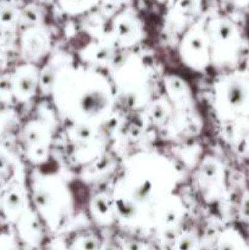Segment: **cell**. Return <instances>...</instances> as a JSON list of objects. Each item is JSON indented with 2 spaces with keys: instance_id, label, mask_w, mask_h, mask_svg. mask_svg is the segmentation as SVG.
I'll return each mask as SVG.
<instances>
[{
  "instance_id": "cell-17",
  "label": "cell",
  "mask_w": 249,
  "mask_h": 250,
  "mask_svg": "<svg viewBox=\"0 0 249 250\" xmlns=\"http://www.w3.org/2000/svg\"><path fill=\"white\" fill-rule=\"evenodd\" d=\"M23 17L31 24H37L39 22V17H41V14H39L38 10L32 9V7H29V9L24 10Z\"/></svg>"
},
{
  "instance_id": "cell-6",
  "label": "cell",
  "mask_w": 249,
  "mask_h": 250,
  "mask_svg": "<svg viewBox=\"0 0 249 250\" xmlns=\"http://www.w3.org/2000/svg\"><path fill=\"white\" fill-rule=\"evenodd\" d=\"M180 55L183 62L193 70L202 71L211 65L210 39L208 29L192 27L180 44Z\"/></svg>"
},
{
  "instance_id": "cell-2",
  "label": "cell",
  "mask_w": 249,
  "mask_h": 250,
  "mask_svg": "<svg viewBox=\"0 0 249 250\" xmlns=\"http://www.w3.org/2000/svg\"><path fill=\"white\" fill-rule=\"evenodd\" d=\"M50 92L60 114L73 125L92 126L106 116L114 102V88L105 76L83 66H63Z\"/></svg>"
},
{
  "instance_id": "cell-12",
  "label": "cell",
  "mask_w": 249,
  "mask_h": 250,
  "mask_svg": "<svg viewBox=\"0 0 249 250\" xmlns=\"http://www.w3.org/2000/svg\"><path fill=\"white\" fill-rule=\"evenodd\" d=\"M90 212L95 221L99 222L100 225H111L112 221L116 219L112 197L107 195L106 193L95 195L90 202Z\"/></svg>"
},
{
  "instance_id": "cell-3",
  "label": "cell",
  "mask_w": 249,
  "mask_h": 250,
  "mask_svg": "<svg viewBox=\"0 0 249 250\" xmlns=\"http://www.w3.org/2000/svg\"><path fill=\"white\" fill-rule=\"evenodd\" d=\"M214 105L224 121L249 119V73L229 71L214 85Z\"/></svg>"
},
{
  "instance_id": "cell-11",
  "label": "cell",
  "mask_w": 249,
  "mask_h": 250,
  "mask_svg": "<svg viewBox=\"0 0 249 250\" xmlns=\"http://www.w3.org/2000/svg\"><path fill=\"white\" fill-rule=\"evenodd\" d=\"M114 36L115 41L122 46H131L141 39V26L133 16L120 15L114 22Z\"/></svg>"
},
{
  "instance_id": "cell-16",
  "label": "cell",
  "mask_w": 249,
  "mask_h": 250,
  "mask_svg": "<svg viewBox=\"0 0 249 250\" xmlns=\"http://www.w3.org/2000/svg\"><path fill=\"white\" fill-rule=\"evenodd\" d=\"M0 20L5 23H11L16 20V12L11 7H4L0 10Z\"/></svg>"
},
{
  "instance_id": "cell-1",
  "label": "cell",
  "mask_w": 249,
  "mask_h": 250,
  "mask_svg": "<svg viewBox=\"0 0 249 250\" xmlns=\"http://www.w3.org/2000/svg\"><path fill=\"white\" fill-rule=\"evenodd\" d=\"M175 185V170L165 158L155 154L133 156L124 165L114 188L112 202L116 216L133 221L149 210L153 217L154 214H160V210L163 222H175L180 217L181 204L172 195Z\"/></svg>"
},
{
  "instance_id": "cell-14",
  "label": "cell",
  "mask_w": 249,
  "mask_h": 250,
  "mask_svg": "<svg viewBox=\"0 0 249 250\" xmlns=\"http://www.w3.org/2000/svg\"><path fill=\"white\" fill-rule=\"evenodd\" d=\"M178 250H195L197 248V238L192 232L182 234L177 241Z\"/></svg>"
},
{
  "instance_id": "cell-15",
  "label": "cell",
  "mask_w": 249,
  "mask_h": 250,
  "mask_svg": "<svg viewBox=\"0 0 249 250\" xmlns=\"http://www.w3.org/2000/svg\"><path fill=\"white\" fill-rule=\"evenodd\" d=\"M177 9L181 14L189 16L194 15L199 9V1L198 0H177Z\"/></svg>"
},
{
  "instance_id": "cell-4",
  "label": "cell",
  "mask_w": 249,
  "mask_h": 250,
  "mask_svg": "<svg viewBox=\"0 0 249 250\" xmlns=\"http://www.w3.org/2000/svg\"><path fill=\"white\" fill-rule=\"evenodd\" d=\"M34 203L42 219L58 229L70 215V200L65 185L55 175H43L34 185Z\"/></svg>"
},
{
  "instance_id": "cell-9",
  "label": "cell",
  "mask_w": 249,
  "mask_h": 250,
  "mask_svg": "<svg viewBox=\"0 0 249 250\" xmlns=\"http://www.w3.org/2000/svg\"><path fill=\"white\" fill-rule=\"evenodd\" d=\"M49 46H50V39L46 32L39 27H31L28 31L24 32L23 39H22V51L24 58L29 62H34L48 54Z\"/></svg>"
},
{
  "instance_id": "cell-8",
  "label": "cell",
  "mask_w": 249,
  "mask_h": 250,
  "mask_svg": "<svg viewBox=\"0 0 249 250\" xmlns=\"http://www.w3.org/2000/svg\"><path fill=\"white\" fill-rule=\"evenodd\" d=\"M26 142L34 163L43 164L46 160L50 144V131L44 122L33 121L26 127Z\"/></svg>"
},
{
  "instance_id": "cell-13",
  "label": "cell",
  "mask_w": 249,
  "mask_h": 250,
  "mask_svg": "<svg viewBox=\"0 0 249 250\" xmlns=\"http://www.w3.org/2000/svg\"><path fill=\"white\" fill-rule=\"evenodd\" d=\"M233 132H232V144L236 148L237 153L241 156H249V121L248 119L234 121Z\"/></svg>"
},
{
  "instance_id": "cell-5",
  "label": "cell",
  "mask_w": 249,
  "mask_h": 250,
  "mask_svg": "<svg viewBox=\"0 0 249 250\" xmlns=\"http://www.w3.org/2000/svg\"><path fill=\"white\" fill-rule=\"evenodd\" d=\"M208 33L210 39L211 65L217 68L233 71L242 51L241 37L236 27L228 20L220 19L209 24Z\"/></svg>"
},
{
  "instance_id": "cell-10",
  "label": "cell",
  "mask_w": 249,
  "mask_h": 250,
  "mask_svg": "<svg viewBox=\"0 0 249 250\" xmlns=\"http://www.w3.org/2000/svg\"><path fill=\"white\" fill-rule=\"evenodd\" d=\"M12 92L19 100H28L37 92L39 85V72L34 65L21 66L11 81Z\"/></svg>"
},
{
  "instance_id": "cell-7",
  "label": "cell",
  "mask_w": 249,
  "mask_h": 250,
  "mask_svg": "<svg viewBox=\"0 0 249 250\" xmlns=\"http://www.w3.org/2000/svg\"><path fill=\"white\" fill-rule=\"evenodd\" d=\"M198 188L205 202L214 203L224 197L226 192V172L224 164L216 158L205 156L195 175Z\"/></svg>"
},
{
  "instance_id": "cell-18",
  "label": "cell",
  "mask_w": 249,
  "mask_h": 250,
  "mask_svg": "<svg viewBox=\"0 0 249 250\" xmlns=\"http://www.w3.org/2000/svg\"><path fill=\"white\" fill-rule=\"evenodd\" d=\"M114 2H116V4H119V2H128L129 0H112Z\"/></svg>"
}]
</instances>
